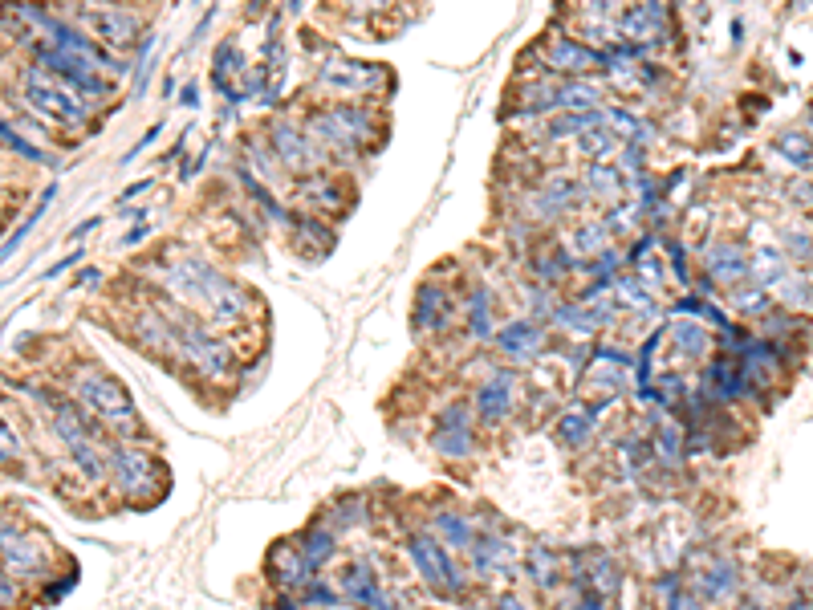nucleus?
Returning <instances> with one entry per match:
<instances>
[{"label":"nucleus","mask_w":813,"mask_h":610,"mask_svg":"<svg viewBox=\"0 0 813 610\" xmlns=\"http://www.w3.org/2000/svg\"><path fill=\"white\" fill-rule=\"evenodd\" d=\"M472 403L456 399L440 411V419H435V452L448 456V460H464L472 452Z\"/></svg>","instance_id":"obj_6"},{"label":"nucleus","mask_w":813,"mask_h":610,"mask_svg":"<svg viewBox=\"0 0 813 610\" xmlns=\"http://www.w3.org/2000/svg\"><path fill=\"white\" fill-rule=\"evenodd\" d=\"M273 151H277L285 171H314L322 163L318 139L301 127H293V122H277L273 127Z\"/></svg>","instance_id":"obj_9"},{"label":"nucleus","mask_w":813,"mask_h":610,"mask_svg":"<svg viewBox=\"0 0 813 610\" xmlns=\"http://www.w3.org/2000/svg\"><path fill=\"white\" fill-rule=\"evenodd\" d=\"M25 102L37 110V118L53 122V127H78V122L86 118V106H82L74 94H66V90L53 86V82L41 78V74H29V82H25Z\"/></svg>","instance_id":"obj_5"},{"label":"nucleus","mask_w":813,"mask_h":610,"mask_svg":"<svg viewBox=\"0 0 813 610\" xmlns=\"http://www.w3.org/2000/svg\"><path fill=\"white\" fill-rule=\"evenodd\" d=\"M525 574L541 586V590H549L553 582H557V562H553V554L549 549H533L529 554V566H525Z\"/></svg>","instance_id":"obj_34"},{"label":"nucleus","mask_w":813,"mask_h":610,"mask_svg":"<svg viewBox=\"0 0 813 610\" xmlns=\"http://www.w3.org/2000/svg\"><path fill=\"white\" fill-rule=\"evenodd\" d=\"M704 391H708L712 399H720V403H732L736 395H744V391H748V379H744V371H740V362H728V358L712 362L708 371H704Z\"/></svg>","instance_id":"obj_19"},{"label":"nucleus","mask_w":813,"mask_h":610,"mask_svg":"<svg viewBox=\"0 0 813 610\" xmlns=\"http://www.w3.org/2000/svg\"><path fill=\"white\" fill-rule=\"evenodd\" d=\"M789 610H809V602H797V606H789Z\"/></svg>","instance_id":"obj_44"},{"label":"nucleus","mask_w":813,"mask_h":610,"mask_svg":"<svg viewBox=\"0 0 813 610\" xmlns=\"http://www.w3.org/2000/svg\"><path fill=\"white\" fill-rule=\"evenodd\" d=\"M545 61H549V70H557V74H566L570 70V78H578V74H586V70H594L598 66V57L590 53V49H582L578 41H553L549 49H545Z\"/></svg>","instance_id":"obj_21"},{"label":"nucleus","mask_w":813,"mask_h":610,"mask_svg":"<svg viewBox=\"0 0 813 610\" xmlns=\"http://www.w3.org/2000/svg\"><path fill=\"white\" fill-rule=\"evenodd\" d=\"M110 480L122 497L131 501H143L155 493V480H159V464L139 452V448H114L110 452Z\"/></svg>","instance_id":"obj_4"},{"label":"nucleus","mask_w":813,"mask_h":610,"mask_svg":"<svg viewBox=\"0 0 813 610\" xmlns=\"http://www.w3.org/2000/svg\"><path fill=\"white\" fill-rule=\"evenodd\" d=\"M655 448H659V456L663 460H679V448H683V432L675 423H659V432H655Z\"/></svg>","instance_id":"obj_35"},{"label":"nucleus","mask_w":813,"mask_h":610,"mask_svg":"<svg viewBox=\"0 0 813 610\" xmlns=\"http://www.w3.org/2000/svg\"><path fill=\"white\" fill-rule=\"evenodd\" d=\"M594 436V407H570L557 419V440L566 448H582Z\"/></svg>","instance_id":"obj_24"},{"label":"nucleus","mask_w":813,"mask_h":610,"mask_svg":"<svg viewBox=\"0 0 813 610\" xmlns=\"http://www.w3.org/2000/svg\"><path fill=\"white\" fill-rule=\"evenodd\" d=\"M322 86L326 90H338L346 98H362V94H374L383 86V70L366 66V61H350V57H334L330 66L322 70Z\"/></svg>","instance_id":"obj_7"},{"label":"nucleus","mask_w":813,"mask_h":610,"mask_svg":"<svg viewBox=\"0 0 813 610\" xmlns=\"http://www.w3.org/2000/svg\"><path fill=\"white\" fill-rule=\"evenodd\" d=\"M513 545L500 537V533H480L476 541H472V566H476V574H505L509 578V570H513Z\"/></svg>","instance_id":"obj_18"},{"label":"nucleus","mask_w":813,"mask_h":610,"mask_svg":"<svg viewBox=\"0 0 813 610\" xmlns=\"http://www.w3.org/2000/svg\"><path fill=\"white\" fill-rule=\"evenodd\" d=\"M0 436H5V460H13V456L21 452V444H17V436H13V427L5 423V432H0Z\"/></svg>","instance_id":"obj_41"},{"label":"nucleus","mask_w":813,"mask_h":610,"mask_svg":"<svg viewBox=\"0 0 813 610\" xmlns=\"http://www.w3.org/2000/svg\"><path fill=\"white\" fill-rule=\"evenodd\" d=\"M167 318H171V330H175V354H179V362L196 366L200 375H212V379H220V375L232 371V346H228L224 338H216L204 322H196L192 314H183V310H179V318H175V314H167Z\"/></svg>","instance_id":"obj_3"},{"label":"nucleus","mask_w":813,"mask_h":610,"mask_svg":"<svg viewBox=\"0 0 813 610\" xmlns=\"http://www.w3.org/2000/svg\"><path fill=\"white\" fill-rule=\"evenodd\" d=\"M468 334L480 342L492 334V297L484 289H476V297L468 301Z\"/></svg>","instance_id":"obj_32"},{"label":"nucleus","mask_w":813,"mask_h":610,"mask_svg":"<svg viewBox=\"0 0 813 610\" xmlns=\"http://www.w3.org/2000/svg\"><path fill=\"white\" fill-rule=\"evenodd\" d=\"M809 131H813V110H809Z\"/></svg>","instance_id":"obj_45"},{"label":"nucleus","mask_w":813,"mask_h":610,"mask_svg":"<svg viewBox=\"0 0 813 610\" xmlns=\"http://www.w3.org/2000/svg\"><path fill=\"white\" fill-rule=\"evenodd\" d=\"M513 371H505V366H496V371L476 387V399H472V407H476V415L484 419V423H500L509 411H513Z\"/></svg>","instance_id":"obj_11"},{"label":"nucleus","mask_w":813,"mask_h":610,"mask_svg":"<svg viewBox=\"0 0 813 610\" xmlns=\"http://www.w3.org/2000/svg\"><path fill=\"white\" fill-rule=\"evenodd\" d=\"M610 244V228L598 224V220H586V224H574L566 232V257L574 261H590V257H602Z\"/></svg>","instance_id":"obj_20"},{"label":"nucleus","mask_w":813,"mask_h":610,"mask_svg":"<svg viewBox=\"0 0 813 610\" xmlns=\"http://www.w3.org/2000/svg\"><path fill=\"white\" fill-rule=\"evenodd\" d=\"M74 395L86 411H94L98 419H106L110 427H122L127 432V440H139L143 436V419L131 403V395L122 391V383H114L106 371H98V366H90V371H82L74 379Z\"/></svg>","instance_id":"obj_2"},{"label":"nucleus","mask_w":813,"mask_h":610,"mask_svg":"<svg viewBox=\"0 0 813 610\" xmlns=\"http://www.w3.org/2000/svg\"><path fill=\"white\" fill-rule=\"evenodd\" d=\"M407 549H411V562L419 566V574H423L435 590H460V574H456V566L448 562V554L440 549V537L415 533Z\"/></svg>","instance_id":"obj_8"},{"label":"nucleus","mask_w":813,"mask_h":610,"mask_svg":"<svg viewBox=\"0 0 813 610\" xmlns=\"http://www.w3.org/2000/svg\"><path fill=\"white\" fill-rule=\"evenodd\" d=\"M334 586H338L342 598H350V602H358L366 610H374V602H379V594H383L379 578H374V570L366 562H342L334 570Z\"/></svg>","instance_id":"obj_12"},{"label":"nucleus","mask_w":813,"mask_h":610,"mask_svg":"<svg viewBox=\"0 0 813 610\" xmlns=\"http://www.w3.org/2000/svg\"><path fill=\"white\" fill-rule=\"evenodd\" d=\"M793 269H789V261H785V253L781 249H773V244H765V249H757L753 253V277H757V285H765L769 293L789 277Z\"/></svg>","instance_id":"obj_26"},{"label":"nucleus","mask_w":813,"mask_h":610,"mask_svg":"<svg viewBox=\"0 0 813 610\" xmlns=\"http://www.w3.org/2000/svg\"><path fill=\"white\" fill-rule=\"evenodd\" d=\"M301 606H305V610H334L338 598H334V590H326L322 582H309L305 594H301Z\"/></svg>","instance_id":"obj_36"},{"label":"nucleus","mask_w":813,"mask_h":610,"mask_svg":"<svg viewBox=\"0 0 813 610\" xmlns=\"http://www.w3.org/2000/svg\"><path fill=\"white\" fill-rule=\"evenodd\" d=\"M415 326L423 334H435L448 326V297L435 289V285H423L419 289V305H415Z\"/></svg>","instance_id":"obj_23"},{"label":"nucleus","mask_w":813,"mask_h":610,"mask_svg":"<svg viewBox=\"0 0 813 610\" xmlns=\"http://www.w3.org/2000/svg\"><path fill=\"white\" fill-rule=\"evenodd\" d=\"M590 574H594V586H598L602 594H614V590H618V570H614L610 558H594Z\"/></svg>","instance_id":"obj_37"},{"label":"nucleus","mask_w":813,"mask_h":610,"mask_svg":"<svg viewBox=\"0 0 813 610\" xmlns=\"http://www.w3.org/2000/svg\"><path fill=\"white\" fill-rule=\"evenodd\" d=\"M785 253L809 261V257H813V240H809L805 232H789V236H785Z\"/></svg>","instance_id":"obj_39"},{"label":"nucleus","mask_w":813,"mask_h":610,"mask_svg":"<svg viewBox=\"0 0 813 610\" xmlns=\"http://www.w3.org/2000/svg\"><path fill=\"white\" fill-rule=\"evenodd\" d=\"M704 269L712 273V281L736 289L748 273H753V253H748L744 244H736V240H720L704 253Z\"/></svg>","instance_id":"obj_10"},{"label":"nucleus","mask_w":813,"mask_h":610,"mask_svg":"<svg viewBox=\"0 0 813 610\" xmlns=\"http://www.w3.org/2000/svg\"><path fill=\"white\" fill-rule=\"evenodd\" d=\"M622 175L614 171V167H602V163H594L590 171H586V196L590 200H602V208H614L618 200H622Z\"/></svg>","instance_id":"obj_25"},{"label":"nucleus","mask_w":813,"mask_h":610,"mask_svg":"<svg viewBox=\"0 0 813 610\" xmlns=\"http://www.w3.org/2000/svg\"><path fill=\"white\" fill-rule=\"evenodd\" d=\"M297 196L309 204V208H342V179L338 175H309L301 179V188Z\"/></svg>","instance_id":"obj_22"},{"label":"nucleus","mask_w":813,"mask_h":610,"mask_svg":"<svg viewBox=\"0 0 813 610\" xmlns=\"http://www.w3.org/2000/svg\"><path fill=\"white\" fill-rule=\"evenodd\" d=\"M500 610H525V606L517 598H505V602H500Z\"/></svg>","instance_id":"obj_43"},{"label":"nucleus","mask_w":813,"mask_h":610,"mask_svg":"<svg viewBox=\"0 0 813 610\" xmlns=\"http://www.w3.org/2000/svg\"><path fill=\"white\" fill-rule=\"evenodd\" d=\"M553 322L561 326V330H570V334H594V330H602V322L594 318V310L586 301H566V305H557L553 310Z\"/></svg>","instance_id":"obj_28"},{"label":"nucleus","mask_w":813,"mask_h":610,"mask_svg":"<svg viewBox=\"0 0 813 610\" xmlns=\"http://www.w3.org/2000/svg\"><path fill=\"white\" fill-rule=\"evenodd\" d=\"M297 545L305 549V558L314 562V566H322V562L334 558V533H330V529H309V533H301Z\"/></svg>","instance_id":"obj_33"},{"label":"nucleus","mask_w":813,"mask_h":610,"mask_svg":"<svg viewBox=\"0 0 813 610\" xmlns=\"http://www.w3.org/2000/svg\"><path fill=\"white\" fill-rule=\"evenodd\" d=\"M496 346H500V354H505V358L525 362V358L541 354L545 334H541V326L533 318H517V322H505V326L496 330Z\"/></svg>","instance_id":"obj_13"},{"label":"nucleus","mask_w":813,"mask_h":610,"mask_svg":"<svg viewBox=\"0 0 813 610\" xmlns=\"http://www.w3.org/2000/svg\"><path fill=\"white\" fill-rule=\"evenodd\" d=\"M667 610H700V598H692V594H675V598H667Z\"/></svg>","instance_id":"obj_40"},{"label":"nucleus","mask_w":813,"mask_h":610,"mask_svg":"<svg viewBox=\"0 0 813 610\" xmlns=\"http://www.w3.org/2000/svg\"><path fill=\"white\" fill-rule=\"evenodd\" d=\"M809 610H813V606H809Z\"/></svg>","instance_id":"obj_46"},{"label":"nucleus","mask_w":813,"mask_h":610,"mask_svg":"<svg viewBox=\"0 0 813 610\" xmlns=\"http://www.w3.org/2000/svg\"><path fill=\"white\" fill-rule=\"evenodd\" d=\"M732 305L740 314H748V318H765L769 314V305H773V297H769V289L765 285H753V289H732Z\"/></svg>","instance_id":"obj_31"},{"label":"nucleus","mask_w":813,"mask_h":610,"mask_svg":"<svg viewBox=\"0 0 813 610\" xmlns=\"http://www.w3.org/2000/svg\"><path fill=\"white\" fill-rule=\"evenodd\" d=\"M700 594L708 602H724L736 594V566L732 562H712L704 574H700Z\"/></svg>","instance_id":"obj_27"},{"label":"nucleus","mask_w":813,"mask_h":610,"mask_svg":"<svg viewBox=\"0 0 813 610\" xmlns=\"http://www.w3.org/2000/svg\"><path fill=\"white\" fill-rule=\"evenodd\" d=\"M773 293L785 310H813V281L805 273H789Z\"/></svg>","instance_id":"obj_30"},{"label":"nucleus","mask_w":813,"mask_h":610,"mask_svg":"<svg viewBox=\"0 0 813 610\" xmlns=\"http://www.w3.org/2000/svg\"><path fill=\"white\" fill-rule=\"evenodd\" d=\"M667 346H671L683 362H700V358H708V350H712V334H708L696 318H675V322L667 326Z\"/></svg>","instance_id":"obj_17"},{"label":"nucleus","mask_w":813,"mask_h":610,"mask_svg":"<svg viewBox=\"0 0 813 610\" xmlns=\"http://www.w3.org/2000/svg\"><path fill=\"white\" fill-rule=\"evenodd\" d=\"M781 151H785L797 167H813V151H809V143H805L801 135H781Z\"/></svg>","instance_id":"obj_38"},{"label":"nucleus","mask_w":813,"mask_h":610,"mask_svg":"<svg viewBox=\"0 0 813 610\" xmlns=\"http://www.w3.org/2000/svg\"><path fill=\"white\" fill-rule=\"evenodd\" d=\"M45 545L29 533H17V529H5V566L9 574H41L45 570Z\"/></svg>","instance_id":"obj_16"},{"label":"nucleus","mask_w":813,"mask_h":610,"mask_svg":"<svg viewBox=\"0 0 813 610\" xmlns=\"http://www.w3.org/2000/svg\"><path fill=\"white\" fill-rule=\"evenodd\" d=\"M163 285L175 301L192 305V310H200L208 322L216 326H240L248 318V293L220 277L212 265H204L200 257H183L175 261L167 273H163Z\"/></svg>","instance_id":"obj_1"},{"label":"nucleus","mask_w":813,"mask_h":610,"mask_svg":"<svg viewBox=\"0 0 813 610\" xmlns=\"http://www.w3.org/2000/svg\"><path fill=\"white\" fill-rule=\"evenodd\" d=\"M86 13V25L114 49H127L139 33V21L131 13H122V9H82Z\"/></svg>","instance_id":"obj_15"},{"label":"nucleus","mask_w":813,"mask_h":610,"mask_svg":"<svg viewBox=\"0 0 813 610\" xmlns=\"http://www.w3.org/2000/svg\"><path fill=\"white\" fill-rule=\"evenodd\" d=\"M273 610H305V606H297L293 598H277V606H273Z\"/></svg>","instance_id":"obj_42"},{"label":"nucleus","mask_w":813,"mask_h":610,"mask_svg":"<svg viewBox=\"0 0 813 610\" xmlns=\"http://www.w3.org/2000/svg\"><path fill=\"white\" fill-rule=\"evenodd\" d=\"M314 562L305 558V549L301 545H277L273 549V582L281 586V590H305L309 582H314Z\"/></svg>","instance_id":"obj_14"},{"label":"nucleus","mask_w":813,"mask_h":610,"mask_svg":"<svg viewBox=\"0 0 813 610\" xmlns=\"http://www.w3.org/2000/svg\"><path fill=\"white\" fill-rule=\"evenodd\" d=\"M435 533H440V541L452 549H472V541H476L472 521L460 513H435Z\"/></svg>","instance_id":"obj_29"}]
</instances>
